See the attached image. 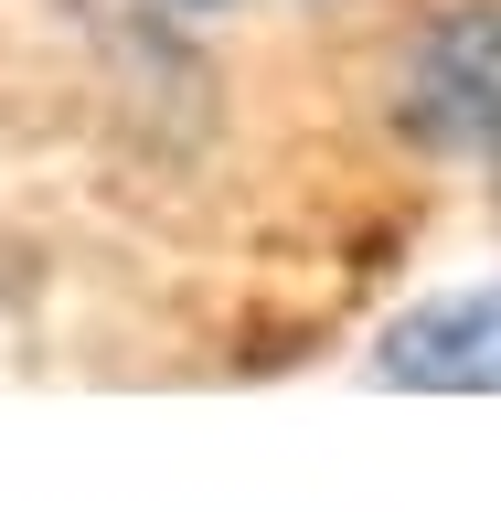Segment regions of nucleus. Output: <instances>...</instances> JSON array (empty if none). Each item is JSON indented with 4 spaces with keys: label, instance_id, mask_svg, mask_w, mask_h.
I'll return each instance as SVG.
<instances>
[{
    "label": "nucleus",
    "instance_id": "obj_1",
    "mask_svg": "<svg viewBox=\"0 0 501 512\" xmlns=\"http://www.w3.org/2000/svg\"><path fill=\"white\" fill-rule=\"evenodd\" d=\"M395 118L427 150L501 171V11H438L416 32L406 75H395Z\"/></svg>",
    "mask_w": 501,
    "mask_h": 512
},
{
    "label": "nucleus",
    "instance_id": "obj_2",
    "mask_svg": "<svg viewBox=\"0 0 501 512\" xmlns=\"http://www.w3.org/2000/svg\"><path fill=\"white\" fill-rule=\"evenodd\" d=\"M384 384H427V395H501V278L438 288L384 331Z\"/></svg>",
    "mask_w": 501,
    "mask_h": 512
},
{
    "label": "nucleus",
    "instance_id": "obj_3",
    "mask_svg": "<svg viewBox=\"0 0 501 512\" xmlns=\"http://www.w3.org/2000/svg\"><path fill=\"white\" fill-rule=\"evenodd\" d=\"M192 11H246V0H192Z\"/></svg>",
    "mask_w": 501,
    "mask_h": 512
}]
</instances>
